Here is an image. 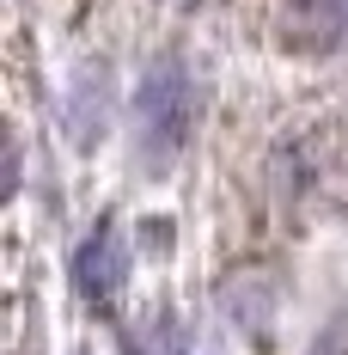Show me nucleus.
<instances>
[{"mask_svg": "<svg viewBox=\"0 0 348 355\" xmlns=\"http://www.w3.org/2000/svg\"><path fill=\"white\" fill-rule=\"evenodd\" d=\"M190 116H196V86H190V68L177 55H159L153 68L140 73L135 92V135L147 166H172L183 141H190Z\"/></svg>", "mask_w": 348, "mask_h": 355, "instance_id": "nucleus-1", "label": "nucleus"}, {"mask_svg": "<svg viewBox=\"0 0 348 355\" xmlns=\"http://www.w3.org/2000/svg\"><path fill=\"white\" fill-rule=\"evenodd\" d=\"M122 276H129V251H122V233L116 227H98L86 245L73 251V288H80V300L110 306L122 294Z\"/></svg>", "mask_w": 348, "mask_h": 355, "instance_id": "nucleus-2", "label": "nucleus"}, {"mask_svg": "<svg viewBox=\"0 0 348 355\" xmlns=\"http://www.w3.org/2000/svg\"><path fill=\"white\" fill-rule=\"evenodd\" d=\"M287 49L300 55H330L348 43V0H287V19H281Z\"/></svg>", "mask_w": 348, "mask_h": 355, "instance_id": "nucleus-3", "label": "nucleus"}, {"mask_svg": "<svg viewBox=\"0 0 348 355\" xmlns=\"http://www.w3.org/2000/svg\"><path fill=\"white\" fill-rule=\"evenodd\" d=\"M129 355H183V324L172 313H140L129 324Z\"/></svg>", "mask_w": 348, "mask_h": 355, "instance_id": "nucleus-4", "label": "nucleus"}, {"mask_svg": "<svg viewBox=\"0 0 348 355\" xmlns=\"http://www.w3.org/2000/svg\"><path fill=\"white\" fill-rule=\"evenodd\" d=\"M104 98H110L104 68H86L80 73V92H73V135L80 141H92V129H104Z\"/></svg>", "mask_w": 348, "mask_h": 355, "instance_id": "nucleus-5", "label": "nucleus"}, {"mask_svg": "<svg viewBox=\"0 0 348 355\" xmlns=\"http://www.w3.org/2000/svg\"><path fill=\"white\" fill-rule=\"evenodd\" d=\"M177 6H196V0H177Z\"/></svg>", "mask_w": 348, "mask_h": 355, "instance_id": "nucleus-6", "label": "nucleus"}]
</instances>
